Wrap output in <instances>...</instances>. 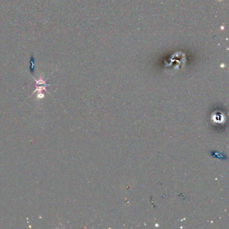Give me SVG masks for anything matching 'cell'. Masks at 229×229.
I'll return each instance as SVG.
<instances>
[{"instance_id": "obj_2", "label": "cell", "mask_w": 229, "mask_h": 229, "mask_svg": "<svg viewBox=\"0 0 229 229\" xmlns=\"http://www.w3.org/2000/svg\"><path fill=\"white\" fill-rule=\"evenodd\" d=\"M34 79L35 80V81H36V85H47L46 83V80H44L42 79V77H40V79H36L35 78H34Z\"/></svg>"}, {"instance_id": "obj_1", "label": "cell", "mask_w": 229, "mask_h": 229, "mask_svg": "<svg viewBox=\"0 0 229 229\" xmlns=\"http://www.w3.org/2000/svg\"><path fill=\"white\" fill-rule=\"evenodd\" d=\"M47 86H49V85H44V86H39V85H36V89L34 91L33 93H32V95L35 92H42L43 91H47L46 89V88Z\"/></svg>"}, {"instance_id": "obj_3", "label": "cell", "mask_w": 229, "mask_h": 229, "mask_svg": "<svg viewBox=\"0 0 229 229\" xmlns=\"http://www.w3.org/2000/svg\"><path fill=\"white\" fill-rule=\"evenodd\" d=\"M36 97H37V98H38V99H42V98H43L44 97V94H43L42 92H38Z\"/></svg>"}]
</instances>
